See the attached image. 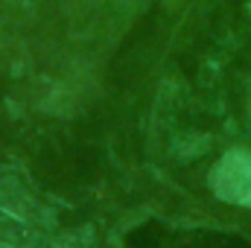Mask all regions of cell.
I'll use <instances>...</instances> for the list:
<instances>
[{
  "label": "cell",
  "mask_w": 251,
  "mask_h": 248,
  "mask_svg": "<svg viewBox=\"0 0 251 248\" xmlns=\"http://www.w3.org/2000/svg\"><path fill=\"white\" fill-rule=\"evenodd\" d=\"M213 190L219 198L251 207V152L234 149L213 170Z\"/></svg>",
  "instance_id": "1"
},
{
  "label": "cell",
  "mask_w": 251,
  "mask_h": 248,
  "mask_svg": "<svg viewBox=\"0 0 251 248\" xmlns=\"http://www.w3.org/2000/svg\"><path fill=\"white\" fill-rule=\"evenodd\" d=\"M176 3H178V0H167V6H176Z\"/></svg>",
  "instance_id": "2"
}]
</instances>
